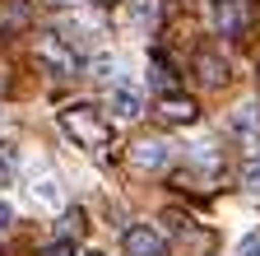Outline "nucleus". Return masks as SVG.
Returning <instances> with one entry per match:
<instances>
[{"instance_id":"1","label":"nucleus","mask_w":260,"mask_h":256,"mask_svg":"<svg viewBox=\"0 0 260 256\" xmlns=\"http://www.w3.org/2000/svg\"><path fill=\"white\" fill-rule=\"evenodd\" d=\"M60 131L70 135L75 145L93 149V154H103V149L112 145V121L98 112L93 103H70V107L60 112Z\"/></svg>"},{"instance_id":"2","label":"nucleus","mask_w":260,"mask_h":256,"mask_svg":"<svg viewBox=\"0 0 260 256\" xmlns=\"http://www.w3.org/2000/svg\"><path fill=\"white\" fill-rule=\"evenodd\" d=\"M255 23V5L251 0H218L214 5V28L223 38H246Z\"/></svg>"},{"instance_id":"3","label":"nucleus","mask_w":260,"mask_h":256,"mask_svg":"<svg viewBox=\"0 0 260 256\" xmlns=\"http://www.w3.org/2000/svg\"><path fill=\"white\" fill-rule=\"evenodd\" d=\"M38 61H42L56 79L79 75V56H75V47L65 42V38H38Z\"/></svg>"},{"instance_id":"4","label":"nucleus","mask_w":260,"mask_h":256,"mask_svg":"<svg viewBox=\"0 0 260 256\" xmlns=\"http://www.w3.org/2000/svg\"><path fill=\"white\" fill-rule=\"evenodd\" d=\"M121 247H125V256H168V238L158 229H149V223H130Z\"/></svg>"},{"instance_id":"5","label":"nucleus","mask_w":260,"mask_h":256,"mask_svg":"<svg viewBox=\"0 0 260 256\" xmlns=\"http://www.w3.org/2000/svg\"><path fill=\"white\" fill-rule=\"evenodd\" d=\"M190 70H195V79L200 84H209V89H218V84H228V61H223V51L218 47H195V61H190Z\"/></svg>"},{"instance_id":"6","label":"nucleus","mask_w":260,"mask_h":256,"mask_svg":"<svg viewBox=\"0 0 260 256\" xmlns=\"http://www.w3.org/2000/svg\"><path fill=\"white\" fill-rule=\"evenodd\" d=\"M228 135H233L246 154H260V112L255 107H237L228 121Z\"/></svg>"},{"instance_id":"7","label":"nucleus","mask_w":260,"mask_h":256,"mask_svg":"<svg viewBox=\"0 0 260 256\" xmlns=\"http://www.w3.org/2000/svg\"><path fill=\"white\" fill-rule=\"evenodd\" d=\"M195 117H200V107H195V98H186V93H162V98H158V121L190 126Z\"/></svg>"},{"instance_id":"8","label":"nucleus","mask_w":260,"mask_h":256,"mask_svg":"<svg viewBox=\"0 0 260 256\" xmlns=\"http://www.w3.org/2000/svg\"><path fill=\"white\" fill-rule=\"evenodd\" d=\"M32 23V5L28 0H0V38H14Z\"/></svg>"},{"instance_id":"9","label":"nucleus","mask_w":260,"mask_h":256,"mask_svg":"<svg viewBox=\"0 0 260 256\" xmlns=\"http://www.w3.org/2000/svg\"><path fill=\"white\" fill-rule=\"evenodd\" d=\"M168 158H172V149L162 140H140L135 154H130V163H135L140 173H158V168H168Z\"/></svg>"},{"instance_id":"10","label":"nucleus","mask_w":260,"mask_h":256,"mask_svg":"<svg viewBox=\"0 0 260 256\" xmlns=\"http://www.w3.org/2000/svg\"><path fill=\"white\" fill-rule=\"evenodd\" d=\"M121 121H135L140 112H144V103H140V93L135 89H112V103H107Z\"/></svg>"},{"instance_id":"11","label":"nucleus","mask_w":260,"mask_h":256,"mask_svg":"<svg viewBox=\"0 0 260 256\" xmlns=\"http://www.w3.org/2000/svg\"><path fill=\"white\" fill-rule=\"evenodd\" d=\"M65 233H75V238H84V233H88V219H84V210H70V214H65Z\"/></svg>"},{"instance_id":"12","label":"nucleus","mask_w":260,"mask_h":256,"mask_svg":"<svg viewBox=\"0 0 260 256\" xmlns=\"http://www.w3.org/2000/svg\"><path fill=\"white\" fill-rule=\"evenodd\" d=\"M38 256H75V238H60V242H51V247H42Z\"/></svg>"},{"instance_id":"13","label":"nucleus","mask_w":260,"mask_h":256,"mask_svg":"<svg viewBox=\"0 0 260 256\" xmlns=\"http://www.w3.org/2000/svg\"><path fill=\"white\" fill-rule=\"evenodd\" d=\"M242 186H246V191H260V163H255V158L242 168Z\"/></svg>"},{"instance_id":"14","label":"nucleus","mask_w":260,"mask_h":256,"mask_svg":"<svg viewBox=\"0 0 260 256\" xmlns=\"http://www.w3.org/2000/svg\"><path fill=\"white\" fill-rule=\"evenodd\" d=\"M237 256H260V238H246V242L237 247Z\"/></svg>"},{"instance_id":"15","label":"nucleus","mask_w":260,"mask_h":256,"mask_svg":"<svg viewBox=\"0 0 260 256\" xmlns=\"http://www.w3.org/2000/svg\"><path fill=\"white\" fill-rule=\"evenodd\" d=\"M10 182V154H5V145H0V186Z\"/></svg>"},{"instance_id":"16","label":"nucleus","mask_w":260,"mask_h":256,"mask_svg":"<svg viewBox=\"0 0 260 256\" xmlns=\"http://www.w3.org/2000/svg\"><path fill=\"white\" fill-rule=\"evenodd\" d=\"M5 229H10V205L0 201V233H5Z\"/></svg>"},{"instance_id":"17","label":"nucleus","mask_w":260,"mask_h":256,"mask_svg":"<svg viewBox=\"0 0 260 256\" xmlns=\"http://www.w3.org/2000/svg\"><path fill=\"white\" fill-rule=\"evenodd\" d=\"M88 256H103V251H88Z\"/></svg>"}]
</instances>
